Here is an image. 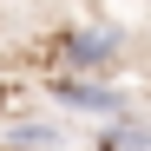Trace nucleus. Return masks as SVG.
Returning <instances> with one entry per match:
<instances>
[{"label":"nucleus","mask_w":151,"mask_h":151,"mask_svg":"<svg viewBox=\"0 0 151 151\" xmlns=\"http://www.w3.org/2000/svg\"><path fill=\"white\" fill-rule=\"evenodd\" d=\"M125 53H132V27H118V20H79L53 40V59L72 79H105L125 66Z\"/></svg>","instance_id":"f257e3e1"},{"label":"nucleus","mask_w":151,"mask_h":151,"mask_svg":"<svg viewBox=\"0 0 151 151\" xmlns=\"http://www.w3.org/2000/svg\"><path fill=\"white\" fill-rule=\"evenodd\" d=\"M40 92L53 105L79 112V118H125L132 112V92L112 86V79H72V72H40Z\"/></svg>","instance_id":"f03ea898"},{"label":"nucleus","mask_w":151,"mask_h":151,"mask_svg":"<svg viewBox=\"0 0 151 151\" xmlns=\"http://www.w3.org/2000/svg\"><path fill=\"white\" fill-rule=\"evenodd\" d=\"M92 151H151V118L125 112L112 125H99V132H92Z\"/></svg>","instance_id":"7ed1b4c3"},{"label":"nucleus","mask_w":151,"mask_h":151,"mask_svg":"<svg viewBox=\"0 0 151 151\" xmlns=\"http://www.w3.org/2000/svg\"><path fill=\"white\" fill-rule=\"evenodd\" d=\"M66 132H59V125H46V118H13L7 125V145L13 151H46V145H59Z\"/></svg>","instance_id":"20e7f679"}]
</instances>
